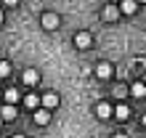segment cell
<instances>
[{"label": "cell", "mask_w": 146, "mask_h": 138, "mask_svg": "<svg viewBox=\"0 0 146 138\" xmlns=\"http://www.w3.org/2000/svg\"><path fill=\"white\" fill-rule=\"evenodd\" d=\"M117 16H119V8H117V5H106V8H104V19H106V21H114Z\"/></svg>", "instance_id": "4fadbf2b"}, {"label": "cell", "mask_w": 146, "mask_h": 138, "mask_svg": "<svg viewBox=\"0 0 146 138\" xmlns=\"http://www.w3.org/2000/svg\"><path fill=\"white\" fill-rule=\"evenodd\" d=\"M90 42H93L90 32H77V34H74V48L85 50V48H90Z\"/></svg>", "instance_id": "6da1fadb"}, {"label": "cell", "mask_w": 146, "mask_h": 138, "mask_svg": "<svg viewBox=\"0 0 146 138\" xmlns=\"http://www.w3.org/2000/svg\"><path fill=\"white\" fill-rule=\"evenodd\" d=\"M130 96H135V98H143L146 96V82H135V85H130Z\"/></svg>", "instance_id": "30bf717a"}, {"label": "cell", "mask_w": 146, "mask_h": 138, "mask_svg": "<svg viewBox=\"0 0 146 138\" xmlns=\"http://www.w3.org/2000/svg\"><path fill=\"white\" fill-rule=\"evenodd\" d=\"M111 111H114V109H111L109 104H104V101H101V104H96V117H98V119L111 117Z\"/></svg>", "instance_id": "ba28073f"}, {"label": "cell", "mask_w": 146, "mask_h": 138, "mask_svg": "<svg viewBox=\"0 0 146 138\" xmlns=\"http://www.w3.org/2000/svg\"><path fill=\"white\" fill-rule=\"evenodd\" d=\"M0 24H3V11H0Z\"/></svg>", "instance_id": "ffe728a7"}, {"label": "cell", "mask_w": 146, "mask_h": 138, "mask_svg": "<svg viewBox=\"0 0 146 138\" xmlns=\"http://www.w3.org/2000/svg\"><path fill=\"white\" fill-rule=\"evenodd\" d=\"M127 93H130V90H127V88H125V85H119V88L114 90V96H117V98H125V96H127Z\"/></svg>", "instance_id": "2e32d148"}, {"label": "cell", "mask_w": 146, "mask_h": 138, "mask_svg": "<svg viewBox=\"0 0 146 138\" xmlns=\"http://www.w3.org/2000/svg\"><path fill=\"white\" fill-rule=\"evenodd\" d=\"M13 117H16V106L13 104H3L0 106V119L5 122V119H13Z\"/></svg>", "instance_id": "52a82bcc"}, {"label": "cell", "mask_w": 146, "mask_h": 138, "mask_svg": "<svg viewBox=\"0 0 146 138\" xmlns=\"http://www.w3.org/2000/svg\"><path fill=\"white\" fill-rule=\"evenodd\" d=\"M135 8H138V3H135V0H122V3H119V11L122 13H135Z\"/></svg>", "instance_id": "7c38bea8"}, {"label": "cell", "mask_w": 146, "mask_h": 138, "mask_svg": "<svg viewBox=\"0 0 146 138\" xmlns=\"http://www.w3.org/2000/svg\"><path fill=\"white\" fill-rule=\"evenodd\" d=\"M11 74V64L8 61H0V77H8Z\"/></svg>", "instance_id": "9a60e30c"}, {"label": "cell", "mask_w": 146, "mask_h": 138, "mask_svg": "<svg viewBox=\"0 0 146 138\" xmlns=\"http://www.w3.org/2000/svg\"><path fill=\"white\" fill-rule=\"evenodd\" d=\"M24 104H27L29 109H37V106H40V96H35V93H29V96H24Z\"/></svg>", "instance_id": "5bb4252c"}, {"label": "cell", "mask_w": 146, "mask_h": 138, "mask_svg": "<svg viewBox=\"0 0 146 138\" xmlns=\"http://www.w3.org/2000/svg\"><path fill=\"white\" fill-rule=\"evenodd\" d=\"M24 82L27 85H37L40 82V72L37 69H27V72H24Z\"/></svg>", "instance_id": "9c48e42d"}, {"label": "cell", "mask_w": 146, "mask_h": 138, "mask_svg": "<svg viewBox=\"0 0 146 138\" xmlns=\"http://www.w3.org/2000/svg\"><path fill=\"white\" fill-rule=\"evenodd\" d=\"M141 122H143V127H146V114H143V117H141Z\"/></svg>", "instance_id": "d6986e66"}, {"label": "cell", "mask_w": 146, "mask_h": 138, "mask_svg": "<svg viewBox=\"0 0 146 138\" xmlns=\"http://www.w3.org/2000/svg\"><path fill=\"white\" fill-rule=\"evenodd\" d=\"M50 122V111L48 109H35V125H48Z\"/></svg>", "instance_id": "5b68a950"}, {"label": "cell", "mask_w": 146, "mask_h": 138, "mask_svg": "<svg viewBox=\"0 0 146 138\" xmlns=\"http://www.w3.org/2000/svg\"><path fill=\"white\" fill-rule=\"evenodd\" d=\"M3 96H5V104H13V106H16V104H19V101H21V93L16 90V88H11V90H5Z\"/></svg>", "instance_id": "8fae6325"}, {"label": "cell", "mask_w": 146, "mask_h": 138, "mask_svg": "<svg viewBox=\"0 0 146 138\" xmlns=\"http://www.w3.org/2000/svg\"><path fill=\"white\" fill-rule=\"evenodd\" d=\"M111 114H114V117L119 119V122H125V119L130 117V106H125V104H117V106H114V111H111Z\"/></svg>", "instance_id": "8992f818"}, {"label": "cell", "mask_w": 146, "mask_h": 138, "mask_svg": "<svg viewBox=\"0 0 146 138\" xmlns=\"http://www.w3.org/2000/svg\"><path fill=\"white\" fill-rule=\"evenodd\" d=\"M143 82H146V74H143Z\"/></svg>", "instance_id": "603a6c76"}, {"label": "cell", "mask_w": 146, "mask_h": 138, "mask_svg": "<svg viewBox=\"0 0 146 138\" xmlns=\"http://www.w3.org/2000/svg\"><path fill=\"white\" fill-rule=\"evenodd\" d=\"M111 72H114V66H111L109 61H101V64L96 66V77H98V80H106V77H111Z\"/></svg>", "instance_id": "3957f363"}, {"label": "cell", "mask_w": 146, "mask_h": 138, "mask_svg": "<svg viewBox=\"0 0 146 138\" xmlns=\"http://www.w3.org/2000/svg\"><path fill=\"white\" fill-rule=\"evenodd\" d=\"M42 27L50 29V32L58 29V16H56V13H42Z\"/></svg>", "instance_id": "277c9868"}, {"label": "cell", "mask_w": 146, "mask_h": 138, "mask_svg": "<svg viewBox=\"0 0 146 138\" xmlns=\"http://www.w3.org/2000/svg\"><path fill=\"white\" fill-rule=\"evenodd\" d=\"M114 138H127V135L125 133H114Z\"/></svg>", "instance_id": "ac0fdd59"}, {"label": "cell", "mask_w": 146, "mask_h": 138, "mask_svg": "<svg viewBox=\"0 0 146 138\" xmlns=\"http://www.w3.org/2000/svg\"><path fill=\"white\" fill-rule=\"evenodd\" d=\"M13 138H24V135H13Z\"/></svg>", "instance_id": "7402d4cb"}, {"label": "cell", "mask_w": 146, "mask_h": 138, "mask_svg": "<svg viewBox=\"0 0 146 138\" xmlns=\"http://www.w3.org/2000/svg\"><path fill=\"white\" fill-rule=\"evenodd\" d=\"M3 5H8V8H16V5H19V0H3Z\"/></svg>", "instance_id": "e0dca14e"}, {"label": "cell", "mask_w": 146, "mask_h": 138, "mask_svg": "<svg viewBox=\"0 0 146 138\" xmlns=\"http://www.w3.org/2000/svg\"><path fill=\"white\" fill-rule=\"evenodd\" d=\"M40 104H42V109H48V111H50V109H56V106H58V96H56L53 90H48L45 96L40 98Z\"/></svg>", "instance_id": "7a4b0ae2"}, {"label": "cell", "mask_w": 146, "mask_h": 138, "mask_svg": "<svg viewBox=\"0 0 146 138\" xmlns=\"http://www.w3.org/2000/svg\"><path fill=\"white\" fill-rule=\"evenodd\" d=\"M135 3H138V5H141V3H146V0H135Z\"/></svg>", "instance_id": "44dd1931"}, {"label": "cell", "mask_w": 146, "mask_h": 138, "mask_svg": "<svg viewBox=\"0 0 146 138\" xmlns=\"http://www.w3.org/2000/svg\"><path fill=\"white\" fill-rule=\"evenodd\" d=\"M0 125H3V119H0Z\"/></svg>", "instance_id": "cb8c5ba5"}]
</instances>
